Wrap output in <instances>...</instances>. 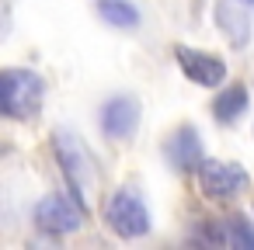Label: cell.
Returning <instances> with one entry per match:
<instances>
[{
    "mask_svg": "<svg viewBox=\"0 0 254 250\" xmlns=\"http://www.w3.org/2000/svg\"><path fill=\"white\" fill-rule=\"evenodd\" d=\"M53 150H56V160L63 167V177H66L70 191L91 208V201L98 198V188H101V174H98V163H94L91 150L70 129H60L53 136Z\"/></svg>",
    "mask_w": 254,
    "mask_h": 250,
    "instance_id": "1",
    "label": "cell"
},
{
    "mask_svg": "<svg viewBox=\"0 0 254 250\" xmlns=\"http://www.w3.org/2000/svg\"><path fill=\"white\" fill-rule=\"evenodd\" d=\"M0 94H4L7 118L28 122V118L39 115L46 87H42L39 73H32V70H4L0 73Z\"/></svg>",
    "mask_w": 254,
    "mask_h": 250,
    "instance_id": "2",
    "label": "cell"
},
{
    "mask_svg": "<svg viewBox=\"0 0 254 250\" xmlns=\"http://www.w3.org/2000/svg\"><path fill=\"white\" fill-rule=\"evenodd\" d=\"M87 205L73 195H46L39 205H35V226L42 233H53V236H70L77 233L84 222H87Z\"/></svg>",
    "mask_w": 254,
    "mask_h": 250,
    "instance_id": "3",
    "label": "cell"
},
{
    "mask_svg": "<svg viewBox=\"0 0 254 250\" xmlns=\"http://www.w3.org/2000/svg\"><path fill=\"white\" fill-rule=\"evenodd\" d=\"M105 222L122 236V240H136V236H146L150 233V212L143 205V198L129 188H119L108 205H105Z\"/></svg>",
    "mask_w": 254,
    "mask_h": 250,
    "instance_id": "4",
    "label": "cell"
},
{
    "mask_svg": "<svg viewBox=\"0 0 254 250\" xmlns=\"http://www.w3.org/2000/svg\"><path fill=\"white\" fill-rule=\"evenodd\" d=\"M198 184H202V195L212 198V201H230L237 198L251 177L240 163H219V160H202L198 167Z\"/></svg>",
    "mask_w": 254,
    "mask_h": 250,
    "instance_id": "5",
    "label": "cell"
},
{
    "mask_svg": "<svg viewBox=\"0 0 254 250\" xmlns=\"http://www.w3.org/2000/svg\"><path fill=\"white\" fill-rule=\"evenodd\" d=\"M174 56H178L181 73H185L188 80L202 84V87H219V84L226 80V63H223V59H216V56H209V52H198V49L178 46V49H174Z\"/></svg>",
    "mask_w": 254,
    "mask_h": 250,
    "instance_id": "6",
    "label": "cell"
},
{
    "mask_svg": "<svg viewBox=\"0 0 254 250\" xmlns=\"http://www.w3.org/2000/svg\"><path fill=\"white\" fill-rule=\"evenodd\" d=\"M136 125H139V101L136 98L119 94V98L105 101V108H101V129H105V136L129 139L136 132Z\"/></svg>",
    "mask_w": 254,
    "mask_h": 250,
    "instance_id": "7",
    "label": "cell"
},
{
    "mask_svg": "<svg viewBox=\"0 0 254 250\" xmlns=\"http://www.w3.org/2000/svg\"><path fill=\"white\" fill-rule=\"evenodd\" d=\"M167 160L178 170H198L202 167V139H198L195 125H181L167 139Z\"/></svg>",
    "mask_w": 254,
    "mask_h": 250,
    "instance_id": "8",
    "label": "cell"
},
{
    "mask_svg": "<svg viewBox=\"0 0 254 250\" xmlns=\"http://www.w3.org/2000/svg\"><path fill=\"white\" fill-rule=\"evenodd\" d=\"M244 111H247V87H244V84L226 87V91L212 101V115H216V122H223V125H233Z\"/></svg>",
    "mask_w": 254,
    "mask_h": 250,
    "instance_id": "9",
    "label": "cell"
},
{
    "mask_svg": "<svg viewBox=\"0 0 254 250\" xmlns=\"http://www.w3.org/2000/svg\"><path fill=\"white\" fill-rule=\"evenodd\" d=\"M240 7H247V4H240V0H223L219 4V25H223V32L230 35L233 46H244L247 35H251V21Z\"/></svg>",
    "mask_w": 254,
    "mask_h": 250,
    "instance_id": "10",
    "label": "cell"
},
{
    "mask_svg": "<svg viewBox=\"0 0 254 250\" xmlns=\"http://www.w3.org/2000/svg\"><path fill=\"white\" fill-rule=\"evenodd\" d=\"M98 14L112 28H136L139 25V11L129 4V0H98Z\"/></svg>",
    "mask_w": 254,
    "mask_h": 250,
    "instance_id": "11",
    "label": "cell"
},
{
    "mask_svg": "<svg viewBox=\"0 0 254 250\" xmlns=\"http://www.w3.org/2000/svg\"><path fill=\"white\" fill-rule=\"evenodd\" d=\"M230 243L240 247V250H254V229L244 219H233L230 222Z\"/></svg>",
    "mask_w": 254,
    "mask_h": 250,
    "instance_id": "12",
    "label": "cell"
},
{
    "mask_svg": "<svg viewBox=\"0 0 254 250\" xmlns=\"http://www.w3.org/2000/svg\"><path fill=\"white\" fill-rule=\"evenodd\" d=\"M240 4H247V7H254V0H240Z\"/></svg>",
    "mask_w": 254,
    "mask_h": 250,
    "instance_id": "13",
    "label": "cell"
}]
</instances>
